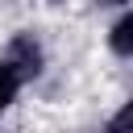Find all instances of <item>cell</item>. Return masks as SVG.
<instances>
[{
    "mask_svg": "<svg viewBox=\"0 0 133 133\" xmlns=\"http://www.w3.org/2000/svg\"><path fill=\"white\" fill-rule=\"evenodd\" d=\"M21 83H25V79H21V75H17V71H12V66L0 58V112L12 104V96L21 91Z\"/></svg>",
    "mask_w": 133,
    "mask_h": 133,
    "instance_id": "cell-3",
    "label": "cell"
},
{
    "mask_svg": "<svg viewBox=\"0 0 133 133\" xmlns=\"http://www.w3.org/2000/svg\"><path fill=\"white\" fill-rule=\"evenodd\" d=\"M112 54H121V58H129L133 54V12H125L116 25H112Z\"/></svg>",
    "mask_w": 133,
    "mask_h": 133,
    "instance_id": "cell-2",
    "label": "cell"
},
{
    "mask_svg": "<svg viewBox=\"0 0 133 133\" xmlns=\"http://www.w3.org/2000/svg\"><path fill=\"white\" fill-rule=\"evenodd\" d=\"M129 121H133V104H125V108L108 121V129H104V133H129Z\"/></svg>",
    "mask_w": 133,
    "mask_h": 133,
    "instance_id": "cell-4",
    "label": "cell"
},
{
    "mask_svg": "<svg viewBox=\"0 0 133 133\" xmlns=\"http://www.w3.org/2000/svg\"><path fill=\"white\" fill-rule=\"evenodd\" d=\"M4 62H8L21 79H33V75L42 71V46L33 42V33H17V37L8 42V50H4Z\"/></svg>",
    "mask_w": 133,
    "mask_h": 133,
    "instance_id": "cell-1",
    "label": "cell"
},
{
    "mask_svg": "<svg viewBox=\"0 0 133 133\" xmlns=\"http://www.w3.org/2000/svg\"><path fill=\"white\" fill-rule=\"evenodd\" d=\"M96 4H125V0H96Z\"/></svg>",
    "mask_w": 133,
    "mask_h": 133,
    "instance_id": "cell-5",
    "label": "cell"
}]
</instances>
